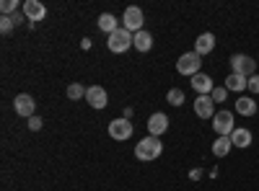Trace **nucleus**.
Returning a JSON list of instances; mask_svg holds the SVG:
<instances>
[{"instance_id": "27", "label": "nucleus", "mask_w": 259, "mask_h": 191, "mask_svg": "<svg viewBox=\"0 0 259 191\" xmlns=\"http://www.w3.org/2000/svg\"><path fill=\"white\" fill-rule=\"evenodd\" d=\"M249 91L251 93H259V75H251L249 78Z\"/></svg>"}, {"instance_id": "2", "label": "nucleus", "mask_w": 259, "mask_h": 191, "mask_svg": "<svg viewBox=\"0 0 259 191\" xmlns=\"http://www.w3.org/2000/svg\"><path fill=\"white\" fill-rule=\"evenodd\" d=\"M133 36H135V34H130L124 26H119L114 34H109V39H106V47H109V52H114V54H122V52H127L130 47H133Z\"/></svg>"}, {"instance_id": "8", "label": "nucleus", "mask_w": 259, "mask_h": 191, "mask_svg": "<svg viewBox=\"0 0 259 191\" xmlns=\"http://www.w3.org/2000/svg\"><path fill=\"white\" fill-rule=\"evenodd\" d=\"M109 135L114 137V140H130V137H133V124H130V119H112L109 121Z\"/></svg>"}, {"instance_id": "19", "label": "nucleus", "mask_w": 259, "mask_h": 191, "mask_svg": "<svg viewBox=\"0 0 259 191\" xmlns=\"http://www.w3.org/2000/svg\"><path fill=\"white\" fill-rule=\"evenodd\" d=\"M231 147H233L231 137H218V140L212 142V155H215V158H226V155L231 153Z\"/></svg>"}, {"instance_id": "26", "label": "nucleus", "mask_w": 259, "mask_h": 191, "mask_svg": "<svg viewBox=\"0 0 259 191\" xmlns=\"http://www.w3.org/2000/svg\"><path fill=\"white\" fill-rule=\"evenodd\" d=\"M41 124H45V121H41L39 116H31V119H29V130H31V132H39Z\"/></svg>"}, {"instance_id": "9", "label": "nucleus", "mask_w": 259, "mask_h": 191, "mask_svg": "<svg viewBox=\"0 0 259 191\" xmlns=\"http://www.w3.org/2000/svg\"><path fill=\"white\" fill-rule=\"evenodd\" d=\"M85 101H89V106H94V109H106L109 106V96H106V91L101 86H91L89 91H85Z\"/></svg>"}, {"instance_id": "4", "label": "nucleus", "mask_w": 259, "mask_h": 191, "mask_svg": "<svg viewBox=\"0 0 259 191\" xmlns=\"http://www.w3.org/2000/svg\"><path fill=\"white\" fill-rule=\"evenodd\" d=\"M200 68H202V57L197 54V52H184L182 57H179V62H177V70L182 73V75H197L200 73Z\"/></svg>"}, {"instance_id": "11", "label": "nucleus", "mask_w": 259, "mask_h": 191, "mask_svg": "<svg viewBox=\"0 0 259 191\" xmlns=\"http://www.w3.org/2000/svg\"><path fill=\"white\" fill-rule=\"evenodd\" d=\"M194 114L200 119H212L215 116V103L210 96H197L194 98Z\"/></svg>"}, {"instance_id": "21", "label": "nucleus", "mask_w": 259, "mask_h": 191, "mask_svg": "<svg viewBox=\"0 0 259 191\" xmlns=\"http://www.w3.org/2000/svg\"><path fill=\"white\" fill-rule=\"evenodd\" d=\"M85 91H89V88H83L80 83H70V86H68V98L70 101H80V98H85Z\"/></svg>"}, {"instance_id": "7", "label": "nucleus", "mask_w": 259, "mask_h": 191, "mask_svg": "<svg viewBox=\"0 0 259 191\" xmlns=\"http://www.w3.org/2000/svg\"><path fill=\"white\" fill-rule=\"evenodd\" d=\"M143 11L138 8V6H130L127 11H124V16H122V26L130 31V34H138V31H143Z\"/></svg>"}, {"instance_id": "22", "label": "nucleus", "mask_w": 259, "mask_h": 191, "mask_svg": "<svg viewBox=\"0 0 259 191\" xmlns=\"http://www.w3.org/2000/svg\"><path fill=\"white\" fill-rule=\"evenodd\" d=\"M166 101H168L171 106H182V103H184V91H182V88H171V91L166 93Z\"/></svg>"}, {"instance_id": "3", "label": "nucleus", "mask_w": 259, "mask_h": 191, "mask_svg": "<svg viewBox=\"0 0 259 191\" xmlns=\"http://www.w3.org/2000/svg\"><path fill=\"white\" fill-rule=\"evenodd\" d=\"M231 73L244 75V78L256 75V62H254V57H249V54H233V57H231Z\"/></svg>"}, {"instance_id": "15", "label": "nucleus", "mask_w": 259, "mask_h": 191, "mask_svg": "<svg viewBox=\"0 0 259 191\" xmlns=\"http://www.w3.org/2000/svg\"><path fill=\"white\" fill-rule=\"evenodd\" d=\"M251 140H254V135H251L249 130H244V126H236V130H233V135H231V142H233V147H241V150H246V147L251 145Z\"/></svg>"}, {"instance_id": "25", "label": "nucleus", "mask_w": 259, "mask_h": 191, "mask_svg": "<svg viewBox=\"0 0 259 191\" xmlns=\"http://www.w3.org/2000/svg\"><path fill=\"white\" fill-rule=\"evenodd\" d=\"M13 16H0V31H3V34H11L13 31Z\"/></svg>"}, {"instance_id": "6", "label": "nucleus", "mask_w": 259, "mask_h": 191, "mask_svg": "<svg viewBox=\"0 0 259 191\" xmlns=\"http://www.w3.org/2000/svg\"><path fill=\"white\" fill-rule=\"evenodd\" d=\"M13 111H16V116L31 119V116H36V103H34V98L29 93H18L13 98Z\"/></svg>"}, {"instance_id": "18", "label": "nucleus", "mask_w": 259, "mask_h": 191, "mask_svg": "<svg viewBox=\"0 0 259 191\" xmlns=\"http://www.w3.org/2000/svg\"><path fill=\"white\" fill-rule=\"evenodd\" d=\"M133 47H135L138 52H148L150 47H153V34H148L145 29L138 31V34L133 36Z\"/></svg>"}, {"instance_id": "29", "label": "nucleus", "mask_w": 259, "mask_h": 191, "mask_svg": "<svg viewBox=\"0 0 259 191\" xmlns=\"http://www.w3.org/2000/svg\"><path fill=\"white\" fill-rule=\"evenodd\" d=\"M24 18H26V16H24V13H13V24H16V26H18V24H21V21H24Z\"/></svg>"}, {"instance_id": "5", "label": "nucleus", "mask_w": 259, "mask_h": 191, "mask_svg": "<svg viewBox=\"0 0 259 191\" xmlns=\"http://www.w3.org/2000/svg\"><path fill=\"white\" fill-rule=\"evenodd\" d=\"M212 130L218 132V137H231L233 130H236V124H233V114L231 111H215L212 116Z\"/></svg>"}, {"instance_id": "30", "label": "nucleus", "mask_w": 259, "mask_h": 191, "mask_svg": "<svg viewBox=\"0 0 259 191\" xmlns=\"http://www.w3.org/2000/svg\"><path fill=\"white\" fill-rule=\"evenodd\" d=\"M80 49H91V39H83L80 41Z\"/></svg>"}, {"instance_id": "10", "label": "nucleus", "mask_w": 259, "mask_h": 191, "mask_svg": "<svg viewBox=\"0 0 259 191\" xmlns=\"http://www.w3.org/2000/svg\"><path fill=\"white\" fill-rule=\"evenodd\" d=\"M24 16H26L29 24H39V21L47 16V8H45V3H39V0H26L24 3Z\"/></svg>"}, {"instance_id": "1", "label": "nucleus", "mask_w": 259, "mask_h": 191, "mask_svg": "<svg viewBox=\"0 0 259 191\" xmlns=\"http://www.w3.org/2000/svg\"><path fill=\"white\" fill-rule=\"evenodd\" d=\"M161 153H163V142H161V137H153V135H148L145 140H140L135 145V158L143 160V163L161 158Z\"/></svg>"}, {"instance_id": "28", "label": "nucleus", "mask_w": 259, "mask_h": 191, "mask_svg": "<svg viewBox=\"0 0 259 191\" xmlns=\"http://www.w3.org/2000/svg\"><path fill=\"white\" fill-rule=\"evenodd\" d=\"M189 178L192 181H200L202 178V171H200V168H194V171H189Z\"/></svg>"}, {"instance_id": "16", "label": "nucleus", "mask_w": 259, "mask_h": 191, "mask_svg": "<svg viewBox=\"0 0 259 191\" xmlns=\"http://www.w3.org/2000/svg\"><path fill=\"white\" fill-rule=\"evenodd\" d=\"M236 111L241 116H254L256 114V101L251 96H239L236 98Z\"/></svg>"}, {"instance_id": "17", "label": "nucleus", "mask_w": 259, "mask_h": 191, "mask_svg": "<svg viewBox=\"0 0 259 191\" xmlns=\"http://www.w3.org/2000/svg\"><path fill=\"white\" fill-rule=\"evenodd\" d=\"M226 88H228V91H233V93H241V91H246V88H249V78L231 73V75L226 78Z\"/></svg>"}, {"instance_id": "12", "label": "nucleus", "mask_w": 259, "mask_h": 191, "mask_svg": "<svg viewBox=\"0 0 259 191\" xmlns=\"http://www.w3.org/2000/svg\"><path fill=\"white\" fill-rule=\"evenodd\" d=\"M192 88L197 91V96H210V93H212V88H215V83H212V78H210V75L197 73V75L192 78Z\"/></svg>"}, {"instance_id": "20", "label": "nucleus", "mask_w": 259, "mask_h": 191, "mask_svg": "<svg viewBox=\"0 0 259 191\" xmlns=\"http://www.w3.org/2000/svg\"><path fill=\"white\" fill-rule=\"evenodd\" d=\"M99 29L106 31V34H114V31L119 29V21H117L112 13H101V16H99Z\"/></svg>"}, {"instance_id": "14", "label": "nucleus", "mask_w": 259, "mask_h": 191, "mask_svg": "<svg viewBox=\"0 0 259 191\" xmlns=\"http://www.w3.org/2000/svg\"><path fill=\"white\" fill-rule=\"evenodd\" d=\"M212 49H215V36H212L210 31L200 34V36H197V41H194V52H197L200 57H205V54H210Z\"/></svg>"}, {"instance_id": "13", "label": "nucleus", "mask_w": 259, "mask_h": 191, "mask_svg": "<svg viewBox=\"0 0 259 191\" xmlns=\"http://www.w3.org/2000/svg\"><path fill=\"white\" fill-rule=\"evenodd\" d=\"M166 130H168V116H166V114L156 111L153 116L148 119V132L153 135V137H161V135H163Z\"/></svg>"}, {"instance_id": "23", "label": "nucleus", "mask_w": 259, "mask_h": 191, "mask_svg": "<svg viewBox=\"0 0 259 191\" xmlns=\"http://www.w3.org/2000/svg\"><path fill=\"white\" fill-rule=\"evenodd\" d=\"M0 13H3V16L18 13V0H3V3H0Z\"/></svg>"}, {"instance_id": "24", "label": "nucleus", "mask_w": 259, "mask_h": 191, "mask_svg": "<svg viewBox=\"0 0 259 191\" xmlns=\"http://www.w3.org/2000/svg\"><path fill=\"white\" fill-rule=\"evenodd\" d=\"M226 96H228V88H226V86H215V88H212V93H210L212 103H223V101H226Z\"/></svg>"}]
</instances>
